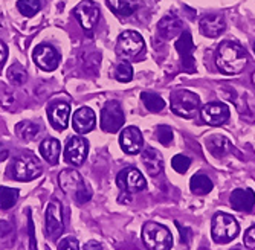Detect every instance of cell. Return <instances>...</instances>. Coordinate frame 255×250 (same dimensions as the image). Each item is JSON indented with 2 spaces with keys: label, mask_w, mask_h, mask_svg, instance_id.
<instances>
[{
  "label": "cell",
  "mask_w": 255,
  "mask_h": 250,
  "mask_svg": "<svg viewBox=\"0 0 255 250\" xmlns=\"http://www.w3.org/2000/svg\"><path fill=\"white\" fill-rule=\"evenodd\" d=\"M157 31H159V35L164 40L176 38L177 35L182 34V21L176 15L168 14V15H165L164 18L159 21Z\"/></svg>",
  "instance_id": "44dd1931"
},
{
  "label": "cell",
  "mask_w": 255,
  "mask_h": 250,
  "mask_svg": "<svg viewBox=\"0 0 255 250\" xmlns=\"http://www.w3.org/2000/svg\"><path fill=\"white\" fill-rule=\"evenodd\" d=\"M84 250H103V246L98 244L97 241H89V243L84 246Z\"/></svg>",
  "instance_id": "60d3db41"
},
{
  "label": "cell",
  "mask_w": 255,
  "mask_h": 250,
  "mask_svg": "<svg viewBox=\"0 0 255 250\" xmlns=\"http://www.w3.org/2000/svg\"><path fill=\"white\" fill-rule=\"evenodd\" d=\"M61 145L57 139L48 138L40 144V154L49 165H57L60 161Z\"/></svg>",
  "instance_id": "cb8c5ba5"
},
{
  "label": "cell",
  "mask_w": 255,
  "mask_h": 250,
  "mask_svg": "<svg viewBox=\"0 0 255 250\" xmlns=\"http://www.w3.org/2000/svg\"><path fill=\"white\" fill-rule=\"evenodd\" d=\"M229 203L239 212H251L255 206V192L252 189H236L229 197Z\"/></svg>",
  "instance_id": "ffe728a7"
},
{
  "label": "cell",
  "mask_w": 255,
  "mask_h": 250,
  "mask_svg": "<svg viewBox=\"0 0 255 250\" xmlns=\"http://www.w3.org/2000/svg\"><path fill=\"white\" fill-rule=\"evenodd\" d=\"M28 232H29V247H31V250H37V243H35V235H34V223H32L31 215H28Z\"/></svg>",
  "instance_id": "74e56055"
},
{
  "label": "cell",
  "mask_w": 255,
  "mask_h": 250,
  "mask_svg": "<svg viewBox=\"0 0 255 250\" xmlns=\"http://www.w3.org/2000/svg\"><path fill=\"white\" fill-rule=\"evenodd\" d=\"M118 188L126 194H134L147 188V181L142 172L136 168H126L117 177Z\"/></svg>",
  "instance_id": "30bf717a"
},
{
  "label": "cell",
  "mask_w": 255,
  "mask_h": 250,
  "mask_svg": "<svg viewBox=\"0 0 255 250\" xmlns=\"http://www.w3.org/2000/svg\"><path fill=\"white\" fill-rule=\"evenodd\" d=\"M234 250H240V249H234Z\"/></svg>",
  "instance_id": "f6af8a7d"
},
{
  "label": "cell",
  "mask_w": 255,
  "mask_h": 250,
  "mask_svg": "<svg viewBox=\"0 0 255 250\" xmlns=\"http://www.w3.org/2000/svg\"><path fill=\"white\" fill-rule=\"evenodd\" d=\"M118 46L124 55L136 57V55L141 54V51L145 46V43H144V38L141 34H137L134 31H126L120 35Z\"/></svg>",
  "instance_id": "9a60e30c"
},
{
  "label": "cell",
  "mask_w": 255,
  "mask_h": 250,
  "mask_svg": "<svg viewBox=\"0 0 255 250\" xmlns=\"http://www.w3.org/2000/svg\"><path fill=\"white\" fill-rule=\"evenodd\" d=\"M206 148L214 157L220 159V157H225L231 150H233V144L222 134H213L206 139Z\"/></svg>",
  "instance_id": "603a6c76"
},
{
  "label": "cell",
  "mask_w": 255,
  "mask_h": 250,
  "mask_svg": "<svg viewBox=\"0 0 255 250\" xmlns=\"http://www.w3.org/2000/svg\"><path fill=\"white\" fill-rule=\"evenodd\" d=\"M17 8L25 17H32L41 9V2L40 0H18Z\"/></svg>",
  "instance_id": "f546056e"
},
{
  "label": "cell",
  "mask_w": 255,
  "mask_h": 250,
  "mask_svg": "<svg viewBox=\"0 0 255 250\" xmlns=\"http://www.w3.org/2000/svg\"><path fill=\"white\" fill-rule=\"evenodd\" d=\"M200 113H202V119L208 125H213V127L223 125L231 116L229 107L223 102H208L202 107Z\"/></svg>",
  "instance_id": "4fadbf2b"
},
{
  "label": "cell",
  "mask_w": 255,
  "mask_h": 250,
  "mask_svg": "<svg viewBox=\"0 0 255 250\" xmlns=\"http://www.w3.org/2000/svg\"><path fill=\"white\" fill-rule=\"evenodd\" d=\"M142 164L150 175H157L164 169V159L154 148H145L142 151Z\"/></svg>",
  "instance_id": "7402d4cb"
},
{
  "label": "cell",
  "mask_w": 255,
  "mask_h": 250,
  "mask_svg": "<svg viewBox=\"0 0 255 250\" xmlns=\"http://www.w3.org/2000/svg\"><path fill=\"white\" fill-rule=\"evenodd\" d=\"M95 124H97V116H95V111L92 108L81 107L80 110H77L74 113L72 125L78 134H86V133L92 131L95 128Z\"/></svg>",
  "instance_id": "ac0fdd59"
},
{
  "label": "cell",
  "mask_w": 255,
  "mask_h": 250,
  "mask_svg": "<svg viewBox=\"0 0 255 250\" xmlns=\"http://www.w3.org/2000/svg\"><path fill=\"white\" fill-rule=\"evenodd\" d=\"M32 58L40 69L46 72L55 71L60 64V54L55 51L54 46H51V44H40V46H37Z\"/></svg>",
  "instance_id": "7c38bea8"
},
{
  "label": "cell",
  "mask_w": 255,
  "mask_h": 250,
  "mask_svg": "<svg viewBox=\"0 0 255 250\" xmlns=\"http://www.w3.org/2000/svg\"><path fill=\"white\" fill-rule=\"evenodd\" d=\"M141 99L145 105V108L151 113H159L160 110H164L165 107V101L162 99L159 95L153 93V92H142Z\"/></svg>",
  "instance_id": "f1b7e54d"
},
{
  "label": "cell",
  "mask_w": 255,
  "mask_h": 250,
  "mask_svg": "<svg viewBox=\"0 0 255 250\" xmlns=\"http://www.w3.org/2000/svg\"><path fill=\"white\" fill-rule=\"evenodd\" d=\"M40 128L38 125L32 124V122H28V121H23V122H18L15 125V133L17 136L25 142H29L32 139H35V136L38 134Z\"/></svg>",
  "instance_id": "4316f807"
},
{
  "label": "cell",
  "mask_w": 255,
  "mask_h": 250,
  "mask_svg": "<svg viewBox=\"0 0 255 250\" xmlns=\"http://www.w3.org/2000/svg\"><path fill=\"white\" fill-rule=\"evenodd\" d=\"M200 107V99L196 93L190 92V90H177L171 95V110L174 115L191 119L196 116Z\"/></svg>",
  "instance_id": "8992f818"
},
{
  "label": "cell",
  "mask_w": 255,
  "mask_h": 250,
  "mask_svg": "<svg viewBox=\"0 0 255 250\" xmlns=\"http://www.w3.org/2000/svg\"><path fill=\"white\" fill-rule=\"evenodd\" d=\"M58 183L66 195L74 198L80 204L92 198V191L89 185L84 181L81 174L75 169H63L58 175Z\"/></svg>",
  "instance_id": "7a4b0ae2"
},
{
  "label": "cell",
  "mask_w": 255,
  "mask_h": 250,
  "mask_svg": "<svg viewBox=\"0 0 255 250\" xmlns=\"http://www.w3.org/2000/svg\"><path fill=\"white\" fill-rule=\"evenodd\" d=\"M174 48L180 57V63H182V69L188 74H194L196 72V60H194V43H193V37L188 31H182V34L179 35V38L174 43Z\"/></svg>",
  "instance_id": "52a82bcc"
},
{
  "label": "cell",
  "mask_w": 255,
  "mask_h": 250,
  "mask_svg": "<svg viewBox=\"0 0 255 250\" xmlns=\"http://www.w3.org/2000/svg\"><path fill=\"white\" fill-rule=\"evenodd\" d=\"M8 80L14 84V85H23L26 83L28 77H26V71L23 69L20 64H14L9 67L8 71Z\"/></svg>",
  "instance_id": "4dcf8cb0"
},
{
  "label": "cell",
  "mask_w": 255,
  "mask_h": 250,
  "mask_svg": "<svg viewBox=\"0 0 255 250\" xmlns=\"http://www.w3.org/2000/svg\"><path fill=\"white\" fill-rule=\"evenodd\" d=\"M115 78L120 83H130L133 80V67L130 63L123 61L117 66V71H115Z\"/></svg>",
  "instance_id": "1f68e13d"
},
{
  "label": "cell",
  "mask_w": 255,
  "mask_h": 250,
  "mask_svg": "<svg viewBox=\"0 0 255 250\" xmlns=\"http://www.w3.org/2000/svg\"><path fill=\"white\" fill-rule=\"evenodd\" d=\"M41 165L34 156L23 154L15 157L11 167H9V175L14 180L18 181H31L41 175Z\"/></svg>",
  "instance_id": "5b68a950"
},
{
  "label": "cell",
  "mask_w": 255,
  "mask_h": 250,
  "mask_svg": "<svg viewBox=\"0 0 255 250\" xmlns=\"http://www.w3.org/2000/svg\"><path fill=\"white\" fill-rule=\"evenodd\" d=\"M18 200V191L14 188H6L2 186L0 188V209L8 211L12 206H15V203Z\"/></svg>",
  "instance_id": "83f0119b"
},
{
  "label": "cell",
  "mask_w": 255,
  "mask_h": 250,
  "mask_svg": "<svg viewBox=\"0 0 255 250\" xmlns=\"http://www.w3.org/2000/svg\"><path fill=\"white\" fill-rule=\"evenodd\" d=\"M8 156H9L8 148H6V147H3L2 144H0V162H2V161H6Z\"/></svg>",
  "instance_id": "b9f144b4"
},
{
  "label": "cell",
  "mask_w": 255,
  "mask_h": 250,
  "mask_svg": "<svg viewBox=\"0 0 255 250\" xmlns=\"http://www.w3.org/2000/svg\"><path fill=\"white\" fill-rule=\"evenodd\" d=\"M213 180L205 174H196L190 180V189L196 195H206L213 191Z\"/></svg>",
  "instance_id": "d4e9b609"
},
{
  "label": "cell",
  "mask_w": 255,
  "mask_h": 250,
  "mask_svg": "<svg viewBox=\"0 0 255 250\" xmlns=\"http://www.w3.org/2000/svg\"><path fill=\"white\" fill-rule=\"evenodd\" d=\"M11 234V224L5 220H0V238Z\"/></svg>",
  "instance_id": "f35d334b"
},
{
  "label": "cell",
  "mask_w": 255,
  "mask_h": 250,
  "mask_svg": "<svg viewBox=\"0 0 255 250\" xmlns=\"http://www.w3.org/2000/svg\"><path fill=\"white\" fill-rule=\"evenodd\" d=\"M120 145H121L123 151L127 154H137L141 151L142 145H144V139H142V134L139 131V128L137 127L124 128L120 136Z\"/></svg>",
  "instance_id": "2e32d148"
},
{
  "label": "cell",
  "mask_w": 255,
  "mask_h": 250,
  "mask_svg": "<svg viewBox=\"0 0 255 250\" xmlns=\"http://www.w3.org/2000/svg\"><path fill=\"white\" fill-rule=\"evenodd\" d=\"M252 81H254V84H255V72H254V75H252Z\"/></svg>",
  "instance_id": "7bdbcfd3"
},
{
  "label": "cell",
  "mask_w": 255,
  "mask_h": 250,
  "mask_svg": "<svg viewBox=\"0 0 255 250\" xmlns=\"http://www.w3.org/2000/svg\"><path fill=\"white\" fill-rule=\"evenodd\" d=\"M6 57H8V49L5 46V43L0 41V66L3 64V61L6 60Z\"/></svg>",
  "instance_id": "ab89813d"
},
{
  "label": "cell",
  "mask_w": 255,
  "mask_h": 250,
  "mask_svg": "<svg viewBox=\"0 0 255 250\" xmlns=\"http://www.w3.org/2000/svg\"><path fill=\"white\" fill-rule=\"evenodd\" d=\"M46 234L51 240H57L64 232V223H63V208L58 200H52L48 208H46Z\"/></svg>",
  "instance_id": "9c48e42d"
},
{
  "label": "cell",
  "mask_w": 255,
  "mask_h": 250,
  "mask_svg": "<svg viewBox=\"0 0 255 250\" xmlns=\"http://www.w3.org/2000/svg\"><path fill=\"white\" fill-rule=\"evenodd\" d=\"M48 118L55 130L63 131L67 128L69 118H71V107L66 102H55L48 110Z\"/></svg>",
  "instance_id": "d6986e66"
},
{
  "label": "cell",
  "mask_w": 255,
  "mask_h": 250,
  "mask_svg": "<svg viewBox=\"0 0 255 250\" xmlns=\"http://www.w3.org/2000/svg\"><path fill=\"white\" fill-rule=\"evenodd\" d=\"M107 6L121 17H128L137 8L136 0H106Z\"/></svg>",
  "instance_id": "484cf974"
},
{
  "label": "cell",
  "mask_w": 255,
  "mask_h": 250,
  "mask_svg": "<svg viewBox=\"0 0 255 250\" xmlns=\"http://www.w3.org/2000/svg\"><path fill=\"white\" fill-rule=\"evenodd\" d=\"M248 63V54L239 43L226 40L216 51V66L225 75H239Z\"/></svg>",
  "instance_id": "6da1fadb"
},
{
  "label": "cell",
  "mask_w": 255,
  "mask_h": 250,
  "mask_svg": "<svg viewBox=\"0 0 255 250\" xmlns=\"http://www.w3.org/2000/svg\"><path fill=\"white\" fill-rule=\"evenodd\" d=\"M142 241L148 250H170L173 247L171 232L157 223H145L142 227Z\"/></svg>",
  "instance_id": "3957f363"
},
{
  "label": "cell",
  "mask_w": 255,
  "mask_h": 250,
  "mask_svg": "<svg viewBox=\"0 0 255 250\" xmlns=\"http://www.w3.org/2000/svg\"><path fill=\"white\" fill-rule=\"evenodd\" d=\"M254 54H255V43H254Z\"/></svg>",
  "instance_id": "ee69618b"
},
{
  "label": "cell",
  "mask_w": 255,
  "mask_h": 250,
  "mask_svg": "<svg viewBox=\"0 0 255 250\" xmlns=\"http://www.w3.org/2000/svg\"><path fill=\"white\" fill-rule=\"evenodd\" d=\"M89 154V142L81 136H74L67 141L64 148V159L67 164L74 167H80L84 164Z\"/></svg>",
  "instance_id": "8fae6325"
},
{
  "label": "cell",
  "mask_w": 255,
  "mask_h": 250,
  "mask_svg": "<svg viewBox=\"0 0 255 250\" xmlns=\"http://www.w3.org/2000/svg\"><path fill=\"white\" fill-rule=\"evenodd\" d=\"M156 136H157V141L165 147L173 142V130L168 125H159L156 128Z\"/></svg>",
  "instance_id": "836d02e7"
},
{
  "label": "cell",
  "mask_w": 255,
  "mask_h": 250,
  "mask_svg": "<svg viewBox=\"0 0 255 250\" xmlns=\"http://www.w3.org/2000/svg\"><path fill=\"white\" fill-rule=\"evenodd\" d=\"M58 250H80L78 240L74 237H67L58 243Z\"/></svg>",
  "instance_id": "e575fe53"
},
{
  "label": "cell",
  "mask_w": 255,
  "mask_h": 250,
  "mask_svg": "<svg viewBox=\"0 0 255 250\" xmlns=\"http://www.w3.org/2000/svg\"><path fill=\"white\" fill-rule=\"evenodd\" d=\"M200 32L205 37L210 38H216L219 35H222L226 29V21L225 17L220 14H208L205 17H202L200 23H199Z\"/></svg>",
  "instance_id": "e0dca14e"
},
{
  "label": "cell",
  "mask_w": 255,
  "mask_h": 250,
  "mask_svg": "<svg viewBox=\"0 0 255 250\" xmlns=\"http://www.w3.org/2000/svg\"><path fill=\"white\" fill-rule=\"evenodd\" d=\"M245 244L249 249H255V224L246 231V234H245Z\"/></svg>",
  "instance_id": "d590c367"
},
{
  "label": "cell",
  "mask_w": 255,
  "mask_h": 250,
  "mask_svg": "<svg viewBox=\"0 0 255 250\" xmlns=\"http://www.w3.org/2000/svg\"><path fill=\"white\" fill-rule=\"evenodd\" d=\"M74 14L77 20L80 21V25L83 26V29L86 31L94 29L97 21L100 20V8L95 2H92V0H84V2H81L74 9Z\"/></svg>",
  "instance_id": "5bb4252c"
},
{
  "label": "cell",
  "mask_w": 255,
  "mask_h": 250,
  "mask_svg": "<svg viewBox=\"0 0 255 250\" xmlns=\"http://www.w3.org/2000/svg\"><path fill=\"white\" fill-rule=\"evenodd\" d=\"M190 165H191V159L187 157V156H183V154L174 156V157H173V161H171L173 169H174L176 172H179V174H185V172H187L188 168H190Z\"/></svg>",
  "instance_id": "d6a6232c"
},
{
  "label": "cell",
  "mask_w": 255,
  "mask_h": 250,
  "mask_svg": "<svg viewBox=\"0 0 255 250\" xmlns=\"http://www.w3.org/2000/svg\"><path fill=\"white\" fill-rule=\"evenodd\" d=\"M239 234H240V227L233 215L219 212L213 217L211 235L217 244H226L229 241H233Z\"/></svg>",
  "instance_id": "277c9868"
},
{
  "label": "cell",
  "mask_w": 255,
  "mask_h": 250,
  "mask_svg": "<svg viewBox=\"0 0 255 250\" xmlns=\"http://www.w3.org/2000/svg\"><path fill=\"white\" fill-rule=\"evenodd\" d=\"M124 124V111L118 101H109L101 110V128L107 133H117Z\"/></svg>",
  "instance_id": "ba28073f"
},
{
  "label": "cell",
  "mask_w": 255,
  "mask_h": 250,
  "mask_svg": "<svg viewBox=\"0 0 255 250\" xmlns=\"http://www.w3.org/2000/svg\"><path fill=\"white\" fill-rule=\"evenodd\" d=\"M176 226H177V229H179V232H180V241H182V244L185 243V244L188 246L190 238H191V231H190V227H183V226H180L179 221H176Z\"/></svg>",
  "instance_id": "8d00e7d4"
}]
</instances>
